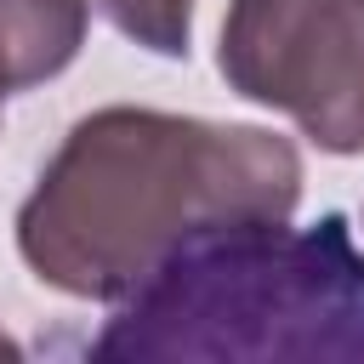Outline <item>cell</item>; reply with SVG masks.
Instances as JSON below:
<instances>
[{
  "mask_svg": "<svg viewBox=\"0 0 364 364\" xmlns=\"http://www.w3.org/2000/svg\"><path fill=\"white\" fill-rule=\"evenodd\" d=\"M0 97H6V91H0Z\"/></svg>",
  "mask_w": 364,
  "mask_h": 364,
  "instance_id": "7",
  "label": "cell"
},
{
  "mask_svg": "<svg viewBox=\"0 0 364 364\" xmlns=\"http://www.w3.org/2000/svg\"><path fill=\"white\" fill-rule=\"evenodd\" d=\"M91 28V0H0V91L57 80Z\"/></svg>",
  "mask_w": 364,
  "mask_h": 364,
  "instance_id": "4",
  "label": "cell"
},
{
  "mask_svg": "<svg viewBox=\"0 0 364 364\" xmlns=\"http://www.w3.org/2000/svg\"><path fill=\"white\" fill-rule=\"evenodd\" d=\"M216 68L324 154H364V0H228Z\"/></svg>",
  "mask_w": 364,
  "mask_h": 364,
  "instance_id": "3",
  "label": "cell"
},
{
  "mask_svg": "<svg viewBox=\"0 0 364 364\" xmlns=\"http://www.w3.org/2000/svg\"><path fill=\"white\" fill-rule=\"evenodd\" d=\"M301 205V154L267 125L91 108L46 159L17 210V256L74 301H125L193 239L284 222Z\"/></svg>",
  "mask_w": 364,
  "mask_h": 364,
  "instance_id": "1",
  "label": "cell"
},
{
  "mask_svg": "<svg viewBox=\"0 0 364 364\" xmlns=\"http://www.w3.org/2000/svg\"><path fill=\"white\" fill-rule=\"evenodd\" d=\"M125 364H364V250L341 210L176 250L85 347Z\"/></svg>",
  "mask_w": 364,
  "mask_h": 364,
  "instance_id": "2",
  "label": "cell"
},
{
  "mask_svg": "<svg viewBox=\"0 0 364 364\" xmlns=\"http://www.w3.org/2000/svg\"><path fill=\"white\" fill-rule=\"evenodd\" d=\"M0 358H17V341H6V336H0Z\"/></svg>",
  "mask_w": 364,
  "mask_h": 364,
  "instance_id": "6",
  "label": "cell"
},
{
  "mask_svg": "<svg viewBox=\"0 0 364 364\" xmlns=\"http://www.w3.org/2000/svg\"><path fill=\"white\" fill-rule=\"evenodd\" d=\"M102 17L154 57H188L193 46V0H91Z\"/></svg>",
  "mask_w": 364,
  "mask_h": 364,
  "instance_id": "5",
  "label": "cell"
}]
</instances>
